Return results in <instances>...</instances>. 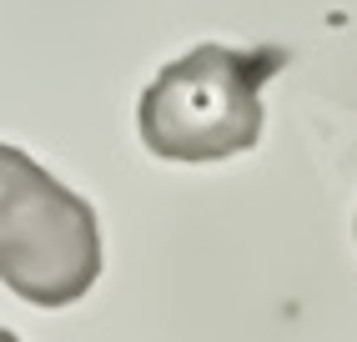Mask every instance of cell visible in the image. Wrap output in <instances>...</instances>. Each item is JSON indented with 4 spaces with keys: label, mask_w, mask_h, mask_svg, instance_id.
<instances>
[{
    "label": "cell",
    "mask_w": 357,
    "mask_h": 342,
    "mask_svg": "<svg viewBox=\"0 0 357 342\" xmlns=\"http://www.w3.org/2000/svg\"><path fill=\"white\" fill-rule=\"evenodd\" d=\"M101 277V227L86 197L0 141V282L20 302L70 307Z\"/></svg>",
    "instance_id": "cell-2"
},
{
    "label": "cell",
    "mask_w": 357,
    "mask_h": 342,
    "mask_svg": "<svg viewBox=\"0 0 357 342\" xmlns=\"http://www.w3.org/2000/svg\"><path fill=\"white\" fill-rule=\"evenodd\" d=\"M287 66L282 45H197L141 91L136 126L161 161H222L261 141V86Z\"/></svg>",
    "instance_id": "cell-1"
},
{
    "label": "cell",
    "mask_w": 357,
    "mask_h": 342,
    "mask_svg": "<svg viewBox=\"0 0 357 342\" xmlns=\"http://www.w3.org/2000/svg\"><path fill=\"white\" fill-rule=\"evenodd\" d=\"M0 342H15V332H6V327H0Z\"/></svg>",
    "instance_id": "cell-3"
}]
</instances>
